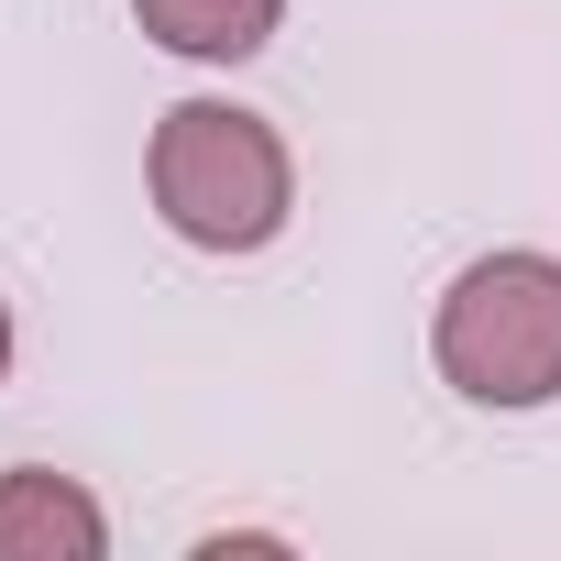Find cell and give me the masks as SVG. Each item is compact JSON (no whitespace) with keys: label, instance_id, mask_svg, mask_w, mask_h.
Here are the masks:
<instances>
[{"label":"cell","instance_id":"obj_1","mask_svg":"<svg viewBox=\"0 0 561 561\" xmlns=\"http://www.w3.org/2000/svg\"><path fill=\"white\" fill-rule=\"evenodd\" d=\"M144 176H154L165 231L198 242V253H264L275 231H287V209H298L287 144H275V122L242 111V100H176L154 122Z\"/></svg>","mask_w":561,"mask_h":561},{"label":"cell","instance_id":"obj_2","mask_svg":"<svg viewBox=\"0 0 561 561\" xmlns=\"http://www.w3.org/2000/svg\"><path fill=\"white\" fill-rule=\"evenodd\" d=\"M440 386L473 408H550L561 397V264L550 253H484L451 275L430 320Z\"/></svg>","mask_w":561,"mask_h":561},{"label":"cell","instance_id":"obj_3","mask_svg":"<svg viewBox=\"0 0 561 561\" xmlns=\"http://www.w3.org/2000/svg\"><path fill=\"white\" fill-rule=\"evenodd\" d=\"M100 550H111V517L78 473H45V462L0 473V561H100Z\"/></svg>","mask_w":561,"mask_h":561},{"label":"cell","instance_id":"obj_4","mask_svg":"<svg viewBox=\"0 0 561 561\" xmlns=\"http://www.w3.org/2000/svg\"><path fill=\"white\" fill-rule=\"evenodd\" d=\"M133 23L165 45V56H198V67H242L275 45L287 0H133Z\"/></svg>","mask_w":561,"mask_h":561},{"label":"cell","instance_id":"obj_5","mask_svg":"<svg viewBox=\"0 0 561 561\" xmlns=\"http://www.w3.org/2000/svg\"><path fill=\"white\" fill-rule=\"evenodd\" d=\"M0 375H12V309H0Z\"/></svg>","mask_w":561,"mask_h":561}]
</instances>
